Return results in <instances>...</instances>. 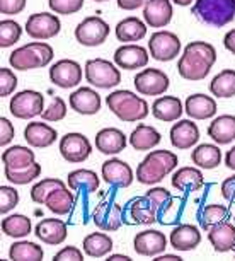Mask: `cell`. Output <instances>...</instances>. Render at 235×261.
<instances>
[{"mask_svg": "<svg viewBox=\"0 0 235 261\" xmlns=\"http://www.w3.org/2000/svg\"><path fill=\"white\" fill-rule=\"evenodd\" d=\"M217 50L207 41H191L178 62L179 75L191 82L203 81L208 77L217 62Z\"/></svg>", "mask_w": 235, "mask_h": 261, "instance_id": "1", "label": "cell"}, {"mask_svg": "<svg viewBox=\"0 0 235 261\" xmlns=\"http://www.w3.org/2000/svg\"><path fill=\"white\" fill-rule=\"evenodd\" d=\"M179 164V159L170 150H152L136 167V181L141 185H157L170 174Z\"/></svg>", "mask_w": 235, "mask_h": 261, "instance_id": "2", "label": "cell"}, {"mask_svg": "<svg viewBox=\"0 0 235 261\" xmlns=\"http://www.w3.org/2000/svg\"><path fill=\"white\" fill-rule=\"evenodd\" d=\"M106 105L112 115L125 123L141 121L149 116V102L128 89L112 91L106 97Z\"/></svg>", "mask_w": 235, "mask_h": 261, "instance_id": "3", "label": "cell"}, {"mask_svg": "<svg viewBox=\"0 0 235 261\" xmlns=\"http://www.w3.org/2000/svg\"><path fill=\"white\" fill-rule=\"evenodd\" d=\"M191 12L210 28H223L235 19V0H196Z\"/></svg>", "mask_w": 235, "mask_h": 261, "instance_id": "4", "label": "cell"}, {"mask_svg": "<svg viewBox=\"0 0 235 261\" xmlns=\"http://www.w3.org/2000/svg\"><path fill=\"white\" fill-rule=\"evenodd\" d=\"M53 48L45 41H33L27 43L17 50H14L9 57L11 67L16 70H34V68H43L46 65H50V62L53 60Z\"/></svg>", "mask_w": 235, "mask_h": 261, "instance_id": "5", "label": "cell"}, {"mask_svg": "<svg viewBox=\"0 0 235 261\" xmlns=\"http://www.w3.org/2000/svg\"><path fill=\"white\" fill-rule=\"evenodd\" d=\"M85 79L97 89H112L121 82V72L104 58H92L85 63Z\"/></svg>", "mask_w": 235, "mask_h": 261, "instance_id": "6", "label": "cell"}, {"mask_svg": "<svg viewBox=\"0 0 235 261\" xmlns=\"http://www.w3.org/2000/svg\"><path fill=\"white\" fill-rule=\"evenodd\" d=\"M12 116L19 120H31V118L43 115L45 111V96L38 91L26 89L12 96L11 105H9Z\"/></svg>", "mask_w": 235, "mask_h": 261, "instance_id": "7", "label": "cell"}, {"mask_svg": "<svg viewBox=\"0 0 235 261\" xmlns=\"http://www.w3.org/2000/svg\"><path fill=\"white\" fill-rule=\"evenodd\" d=\"M109 31H111L109 24L104 19L91 16L85 17L82 22H78L73 34H75V39L82 46L94 48V46H101L106 41L107 36H109Z\"/></svg>", "mask_w": 235, "mask_h": 261, "instance_id": "8", "label": "cell"}, {"mask_svg": "<svg viewBox=\"0 0 235 261\" xmlns=\"http://www.w3.org/2000/svg\"><path fill=\"white\" fill-rule=\"evenodd\" d=\"M149 51L157 62H170L179 55L181 39L170 31H155L149 39Z\"/></svg>", "mask_w": 235, "mask_h": 261, "instance_id": "9", "label": "cell"}, {"mask_svg": "<svg viewBox=\"0 0 235 261\" xmlns=\"http://www.w3.org/2000/svg\"><path fill=\"white\" fill-rule=\"evenodd\" d=\"M62 29V22L55 14L50 12H36L31 14L26 21V34L38 41L55 38Z\"/></svg>", "mask_w": 235, "mask_h": 261, "instance_id": "10", "label": "cell"}, {"mask_svg": "<svg viewBox=\"0 0 235 261\" xmlns=\"http://www.w3.org/2000/svg\"><path fill=\"white\" fill-rule=\"evenodd\" d=\"M133 84L141 96H162L169 89V77L159 68H143L135 75Z\"/></svg>", "mask_w": 235, "mask_h": 261, "instance_id": "11", "label": "cell"}, {"mask_svg": "<svg viewBox=\"0 0 235 261\" xmlns=\"http://www.w3.org/2000/svg\"><path fill=\"white\" fill-rule=\"evenodd\" d=\"M96 227L104 232H114L125 224V210L114 201H101L92 212Z\"/></svg>", "mask_w": 235, "mask_h": 261, "instance_id": "12", "label": "cell"}, {"mask_svg": "<svg viewBox=\"0 0 235 261\" xmlns=\"http://www.w3.org/2000/svg\"><path fill=\"white\" fill-rule=\"evenodd\" d=\"M92 152V144L82 134H67L60 140V154L70 164H80L89 159Z\"/></svg>", "mask_w": 235, "mask_h": 261, "instance_id": "13", "label": "cell"}, {"mask_svg": "<svg viewBox=\"0 0 235 261\" xmlns=\"http://www.w3.org/2000/svg\"><path fill=\"white\" fill-rule=\"evenodd\" d=\"M82 67L75 60H58L50 68V81L62 89L77 87L82 81Z\"/></svg>", "mask_w": 235, "mask_h": 261, "instance_id": "14", "label": "cell"}, {"mask_svg": "<svg viewBox=\"0 0 235 261\" xmlns=\"http://www.w3.org/2000/svg\"><path fill=\"white\" fill-rule=\"evenodd\" d=\"M125 224L131 225H150L159 222L155 208L146 196H136L125 206Z\"/></svg>", "mask_w": 235, "mask_h": 261, "instance_id": "15", "label": "cell"}, {"mask_svg": "<svg viewBox=\"0 0 235 261\" xmlns=\"http://www.w3.org/2000/svg\"><path fill=\"white\" fill-rule=\"evenodd\" d=\"M165 248H167V239L164 232H159V230H141L133 239V249L140 256L155 258L162 254Z\"/></svg>", "mask_w": 235, "mask_h": 261, "instance_id": "16", "label": "cell"}, {"mask_svg": "<svg viewBox=\"0 0 235 261\" xmlns=\"http://www.w3.org/2000/svg\"><path fill=\"white\" fill-rule=\"evenodd\" d=\"M102 179L114 188H128L133 183V169L121 159H109L102 164Z\"/></svg>", "mask_w": 235, "mask_h": 261, "instance_id": "17", "label": "cell"}, {"mask_svg": "<svg viewBox=\"0 0 235 261\" xmlns=\"http://www.w3.org/2000/svg\"><path fill=\"white\" fill-rule=\"evenodd\" d=\"M114 63L120 68H125V70L143 68L149 65V51L140 45L126 43L114 51Z\"/></svg>", "mask_w": 235, "mask_h": 261, "instance_id": "18", "label": "cell"}, {"mask_svg": "<svg viewBox=\"0 0 235 261\" xmlns=\"http://www.w3.org/2000/svg\"><path fill=\"white\" fill-rule=\"evenodd\" d=\"M170 144L178 150H188L199 140V128L193 120H179L170 128Z\"/></svg>", "mask_w": 235, "mask_h": 261, "instance_id": "19", "label": "cell"}, {"mask_svg": "<svg viewBox=\"0 0 235 261\" xmlns=\"http://www.w3.org/2000/svg\"><path fill=\"white\" fill-rule=\"evenodd\" d=\"M34 234L48 246H60L67 241L68 227L62 219H43L38 222Z\"/></svg>", "mask_w": 235, "mask_h": 261, "instance_id": "20", "label": "cell"}, {"mask_svg": "<svg viewBox=\"0 0 235 261\" xmlns=\"http://www.w3.org/2000/svg\"><path fill=\"white\" fill-rule=\"evenodd\" d=\"M172 0H149L143 7V21L149 28H165L172 21Z\"/></svg>", "mask_w": 235, "mask_h": 261, "instance_id": "21", "label": "cell"}, {"mask_svg": "<svg viewBox=\"0 0 235 261\" xmlns=\"http://www.w3.org/2000/svg\"><path fill=\"white\" fill-rule=\"evenodd\" d=\"M68 102H70L72 110L77 111L78 115L91 116L99 113L101 110V96L91 87H78L70 94Z\"/></svg>", "mask_w": 235, "mask_h": 261, "instance_id": "22", "label": "cell"}, {"mask_svg": "<svg viewBox=\"0 0 235 261\" xmlns=\"http://www.w3.org/2000/svg\"><path fill=\"white\" fill-rule=\"evenodd\" d=\"M24 139L34 149H46L58 139V132L46 123L31 121L24 128Z\"/></svg>", "mask_w": 235, "mask_h": 261, "instance_id": "23", "label": "cell"}, {"mask_svg": "<svg viewBox=\"0 0 235 261\" xmlns=\"http://www.w3.org/2000/svg\"><path fill=\"white\" fill-rule=\"evenodd\" d=\"M217 101L207 94H193L188 96L184 102V111L191 120H210L217 115Z\"/></svg>", "mask_w": 235, "mask_h": 261, "instance_id": "24", "label": "cell"}, {"mask_svg": "<svg viewBox=\"0 0 235 261\" xmlns=\"http://www.w3.org/2000/svg\"><path fill=\"white\" fill-rule=\"evenodd\" d=\"M96 149L101 154L106 155H116L125 150L126 147V135L118 128H102L96 135Z\"/></svg>", "mask_w": 235, "mask_h": 261, "instance_id": "25", "label": "cell"}, {"mask_svg": "<svg viewBox=\"0 0 235 261\" xmlns=\"http://www.w3.org/2000/svg\"><path fill=\"white\" fill-rule=\"evenodd\" d=\"M201 243V232L196 225L183 224L170 232V246L178 251H193Z\"/></svg>", "mask_w": 235, "mask_h": 261, "instance_id": "26", "label": "cell"}, {"mask_svg": "<svg viewBox=\"0 0 235 261\" xmlns=\"http://www.w3.org/2000/svg\"><path fill=\"white\" fill-rule=\"evenodd\" d=\"M152 115H154L157 120L164 121V123H170L179 120L181 115L184 111L183 101L175 96H162L157 97L152 105Z\"/></svg>", "mask_w": 235, "mask_h": 261, "instance_id": "27", "label": "cell"}, {"mask_svg": "<svg viewBox=\"0 0 235 261\" xmlns=\"http://www.w3.org/2000/svg\"><path fill=\"white\" fill-rule=\"evenodd\" d=\"M208 241L217 253H228L235 249V225L228 220L208 230Z\"/></svg>", "mask_w": 235, "mask_h": 261, "instance_id": "28", "label": "cell"}, {"mask_svg": "<svg viewBox=\"0 0 235 261\" xmlns=\"http://www.w3.org/2000/svg\"><path fill=\"white\" fill-rule=\"evenodd\" d=\"M208 137L218 145H228L235 140V116L222 115L217 116L208 126Z\"/></svg>", "mask_w": 235, "mask_h": 261, "instance_id": "29", "label": "cell"}, {"mask_svg": "<svg viewBox=\"0 0 235 261\" xmlns=\"http://www.w3.org/2000/svg\"><path fill=\"white\" fill-rule=\"evenodd\" d=\"M203 172L199 167H181L172 174V186L183 193H193L203 186Z\"/></svg>", "mask_w": 235, "mask_h": 261, "instance_id": "30", "label": "cell"}, {"mask_svg": "<svg viewBox=\"0 0 235 261\" xmlns=\"http://www.w3.org/2000/svg\"><path fill=\"white\" fill-rule=\"evenodd\" d=\"M160 140H162V135L159 134V130H155L150 125H143V123H140L130 135L131 147L138 152L152 150L154 147L160 144Z\"/></svg>", "mask_w": 235, "mask_h": 261, "instance_id": "31", "label": "cell"}, {"mask_svg": "<svg viewBox=\"0 0 235 261\" xmlns=\"http://www.w3.org/2000/svg\"><path fill=\"white\" fill-rule=\"evenodd\" d=\"M146 36V24L138 17H126L118 22L116 38L123 43H136Z\"/></svg>", "mask_w": 235, "mask_h": 261, "instance_id": "32", "label": "cell"}, {"mask_svg": "<svg viewBox=\"0 0 235 261\" xmlns=\"http://www.w3.org/2000/svg\"><path fill=\"white\" fill-rule=\"evenodd\" d=\"M191 161L199 169H215L222 162V150L218 149V145L201 144L191 152Z\"/></svg>", "mask_w": 235, "mask_h": 261, "instance_id": "33", "label": "cell"}, {"mask_svg": "<svg viewBox=\"0 0 235 261\" xmlns=\"http://www.w3.org/2000/svg\"><path fill=\"white\" fill-rule=\"evenodd\" d=\"M34 159H36L34 152L22 145H12L4 150L2 154L4 166L9 167V169H26L33 162H36Z\"/></svg>", "mask_w": 235, "mask_h": 261, "instance_id": "34", "label": "cell"}, {"mask_svg": "<svg viewBox=\"0 0 235 261\" xmlns=\"http://www.w3.org/2000/svg\"><path fill=\"white\" fill-rule=\"evenodd\" d=\"M45 205L55 215H68L73 205H75V196H73L72 191L67 190V186H62V188H56L46 196Z\"/></svg>", "mask_w": 235, "mask_h": 261, "instance_id": "35", "label": "cell"}, {"mask_svg": "<svg viewBox=\"0 0 235 261\" xmlns=\"http://www.w3.org/2000/svg\"><path fill=\"white\" fill-rule=\"evenodd\" d=\"M99 183L101 181L97 178V174L91 169H77L67 176L68 188L73 191L84 190L87 193H94V191L99 190Z\"/></svg>", "mask_w": 235, "mask_h": 261, "instance_id": "36", "label": "cell"}, {"mask_svg": "<svg viewBox=\"0 0 235 261\" xmlns=\"http://www.w3.org/2000/svg\"><path fill=\"white\" fill-rule=\"evenodd\" d=\"M84 253L91 258H104L111 253L112 239L104 232H92L84 239Z\"/></svg>", "mask_w": 235, "mask_h": 261, "instance_id": "37", "label": "cell"}, {"mask_svg": "<svg viewBox=\"0 0 235 261\" xmlns=\"http://www.w3.org/2000/svg\"><path fill=\"white\" fill-rule=\"evenodd\" d=\"M33 224L31 219L22 214H12L7 215L6 219L2 220V232L9 236V238H26V236L31 234Z\"/></svg>", "mask_w": 235, "mask_h": 261, "instance_id": "38", "label": "cell"}, {"mask_svg": "<svg viewBox=\"0 0 235 261\" xmlns=\"http://www.w3.org/2000/svg\"><path fill=\"white\" fill-rule=\"evenodd\" d=\"M210 91L217 97H233L235 96V70L233 68H225L217 73L212 82H210Z\"/></svg>", "mask_w": 235, "mask_h": 261, "instance_id": "39", "label": "cell"}, {"mask_svg": "<svg viewBox=\"0 0 235 261\" xmlns=\"http://www.w3.org/2000/svg\"><path fill=\"white\" fill-rule=\"evenodd\" d=\"M45 256L41 246L29 243V241H17L9 249V258L14 261H41Z\"/></svg>", "mask_w": 235, "mask_h": 261, "instance_id": "40", "label": "cell"}, {"mask_svg": "<svg viewBox=\"0 0 235 261\" xmlns=\"http://www.w3.org/2000/svg\"><path fill=\"white\" fill-rule=\"evenodd\" d=\"M230 217V212L225 205H218V203H212V205H207L204 208L201 210V214H199V225H201L203 230H208L215 227V225L225 222V220H228Z\"/></svg>", "mask_w": 235, "mask_h": 261, "instance_id": "41", "label": "cell"}, {"mask_svg": "<svg viewBox=\"0 0 235 261\" xmlns=\"http://www.w3.org/2000/svg\"><path fill=\"white\" fill-rule=\"evenodd\" d=\"M4 174H6V178L11 181L12 185H27L39 178V174H41V166H39L38 162H33L26 169H9V167H6Z\"/></svg>", "mask_w": 235, "mask_h": 261, "instance_id": "42", "label": "cell"}, {"mask_svg": "<svg viewBox=\"0 0 235 261\" xmlns=\"http://www.w3.org/2000/svg\"><path fill=\"white\" fill-rule=\"evenodd\" d=\"M22 28L21 24L12 21V19H2L0 21V46L9 48L21 39Z\"/></svg>", "mask_w": 235, "mask_h": 261, "instance_id": "43", "label": "cell"}, {"mask_svg": "<svg viewBox=\"0 0 235 261\" xmlns=\"http://www.w3.org/2000/svg\"><path fill=\"white\" fill-rule=\"evenodd\" d=\"M62 186H67V185L58 178H46V179L39 181V183H36L33 186L31 200L38 205H45L46 196L50 195L51 191H55L56 188H62Z\"/></svg>", "mask_w": 235, "mask_h": 261, "instance_id": "44", "label": "cell"}, {"mask_svg": "<svg viewBox=\"0 0 235 261\" xmlns=\"http://www.w3.org/2000/svg\"><path fill=\"white\" fill-rule=\"evenodd\" d=\"M146 198L150 200L152 206L155 208L157 212V217H159V214H162L164 208L170 203V200H172V195H170L169 190L165 188H160V186H157V188H152L146 191Z\"/></svg>", "mask_w": 235, "mask_h": 261, "instance_id": "45", "label": "cell"}, {"mask_svg": "<svg viewBox=\"0 0 235 261\" xmlns=\"http://www.w3.org/2000/svg\"><path fill=\"white\" fill-rule=\"evenodd\" d=\"M67 116V102L62 99L60 96H55L50 102V106L45 108L43 111L41 118L45 121H51V123H56V121H62L63 118Z\"/></svg>", "mask_w": 235, "mask_h": 261, "instance_id": "46", "label": "cell"}, {"mask_svg": "<svg viewBox=\"0 0 235 261\" xmlns=\"http://www.w3.org/2000/svg\"><path fill=\"white\" fill-rule=\"evenodd\" d=\"M48 6H50L53 14L72 16L84 7V0H48Z\"/></svg>", "mask_w": 235, "mask_h": 261, "instance_id": "47", "label": "cell"}, {"mask_svg": "<svg viewBox=\"0 0 235 261\" xmlns=\"http://www.w3.org/2000/svg\"><path fill=\"white\" fill-rule=\"evenodd\" d=\"M19 205V193L12 186H0V214L7 215Z\"/></svg>", "mask_w": 235, "mask_h": 261, "instance_id": "48", "label": "cell"}, {"mask_svg": "<svg viewBox=\"0 0 235 261\" xmlns=\"http://www.w3.org/2000/svg\"><path fill=\"white\" fill-rule=\"evenodd\" d=\"M17 87V77L11 68H0V97L11 96Z\"/></svg>", "mask_w": 235, "mask_h": 261, "instance_id": "49", "label": "cell"}, {"mask_svg": "<svg viewBox=\"0 0 235 261\" xmlns=\"http://www.w3.org/2000/svg\"><path fill=\"white\" fill-rule=\"evenodd\" d=\"M181 212H183V200H170V203L165 206L162 214H159V222L164 224H172L174 220L178 222Z\"/></svg>", "mask_w": 235, "mask_h": 261, "instance_id": "50", "label": "cell"}, {"mask_svg": "<svg viewBox=\"0 0 235 261\" xmlns=\"http://www.w3.org/2000/svg\"><path fill=\"white\" fill-rule=\"evenodd\" d=\"M27 0H0V12L4 16H16L26 9Z\"/></svg>", "mask_w": 235, "mask_h": 261, "instance_id": "51", "label": "cell"}, {"mask_svg": "<svg viewBox=\"0 0 235 261\" xmlns=\"http://www.w3.org/2000/svg\"><path fill=\"white\" fill-rule=\"evenodd\" d=\"M55 261H82L84 259V253L75 246H67V248L60 249L58 253L53 256Z\"/></svg>", "mask_w": 235, "mask_h": 261, "instance_id": "52", "label": "cell"}, {"mask_svg": "<svg viewBox=\"0 0 235 261\" xmlns=\"http://www.w3.org/2000/svg\"><path fill=\"white\" fill-rule=\"evenodd\" d=\"M14 135H16V130H14L12 123L7 118H0V145H9L12 142Z\"/></svg>", "mask_w": 235, "mask_h": 261, "instance_id": "53", "label": "cell"}, {"mask_svg": "<svg viewBox=\"0 0 235 261\" xmlns=\"http://www.w3.org/2000/svg\"><path fill=\"white\" fill-rule=\"evenodd\" d=\"M222 196L230 203H235V174H232L222 183Z\"/></svg>", "mask_w": 235, "mask_h": 261, "instance_id": "54", "label": "cell"}, {"mask_svg": "<svg viewBox=\"0 0 235 261\" xmlns=\"http://www.w3.org/2000/svg\"><path fill=\"white\" fill-rule=\"evenodd\" d=\"M116 2L121 11H136L140 7H145L149 0H116Z\"/></svg>", "mask_w": 235, "mask_h": 261, "instance_id": "55", "label": "cell"}, {"mask_svg": "<svg viewBox=\"0 0 235 261\" xmlns=\"http://www.w3.org/2000/svg\"><path fill=\"white\" fill-rule=\"evenodd\" d=\"M223 46L227 48L232 55H235V29H230L223 36Z\"/></svg>", "mask_w": 235, "mask_h": 261, "instance_id": "56", "label": "cell"}, {"mask_svg": "<svg viewBox=\"0 0 235 261\" xmlns=\"http://www.w3.org/2000/svg\"><path fill=\"white\" fill-rule=\"evenodd\" d=\"M225 166H227L228 169L235 171V147H232V149L227 152V155H225Z\"/></svg>", "mask_w": 235, "mask_h": 261, "instance_id": "57", "label": "cell"}, {"mask_svg": "<svg viewBox=\"0 0 235 261\" xmlns=\"http://www.w3.org/2000/svg\"><path fill=\"white\" fill-rule=\"evenodd\" d=\"M183 258L178 254H159V256H155V261H181Z\"/></svg>", "mask_w": 235, "mask_h": 261, "instance_id": "58", "label": "cell"}, {"mask_svg": "<svg viewBox=\"0 0 235 261\" xmlns=\"http://www.w3.org/2000/svg\"><path fill=\"white\" fill-rule=\"evenodd\" d=\"M107 259H109V261H130L131 258H130V256H126V254H111Z\"/></svg>", "mask_w": 235, "mask_h": 261, "instance_id": "59", "label": "cell"}, {"mask_svg": "<svg viewBox=\"0 0 235 261\" xmlns=\"http://www.w3.org/2000/svg\"><path fill=\"white\" fill-rule=\"evenodd\" d=\"M172 2L175 4V6L186 7V6H189V4H193V2H196V0H172Z\"/></svg>", "mask_w": 235, "mask_h": 261, "instance_id": "60", "label": "cell"}, {"mask_svg": "<svg viewBox=\"0 0 235 261\" xmlns=\"http://www.w3.org/2000/svg\"><path fill=\"white\" fill-rule=\"evenodd\" d=\"M94 2H109V0H94Z\"/></svg>", "mask_w": 235, "mask_h": 261, "instance_id": "61", "label": "cell"}]
</instances>
